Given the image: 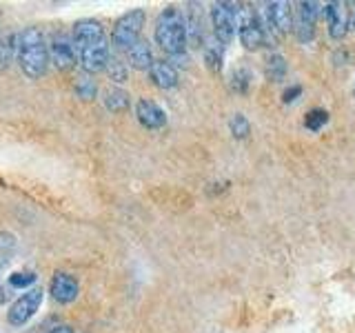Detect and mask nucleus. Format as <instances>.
<instances>
[{
	"instance_id": "obj_12",
	"label": "nucleus",
	"mask_w": 355,
	"mask_h": 333,
	"mask_svg": "<svg viewBox=\"0 0 355 333\" xmlns=\"http://www.w3.org/2000/svg\"><path fill=\"white\" fill-rule=\"evenodd\" d=\"M136 118H138V122H140L144 129H162L166 125L164 109L158 103L149 100V98L138 100V105H136Z\"/></svg>"
},
{
	"instance_id": "obj_27",
	"label": "nucleus",
	"mask_w": 355,
	"mask_h": 333,
	"mask_svg": "<svg viewBox=\"0 0 355 333\" xmlns=\"http://www.w3.org/2000/svg\"><path fill=\"white\" fill-rule=\"evenodd\" d=\"M302 94V87L300 85H291L288 89H284V94H282V100L288 105V103H293V100H297V96Z\"/></svg>"
},
{
	"instance_id": "obj_9",
	"label": "nucleus",
	"mask_w": 355,
	"mask_h": 333,
	"mask_svg": "<svg viewBox=\"0 0 355 333\" xmlns=\"http://www.w3.org/2000/svg\"><path fill=\"white\" fill-rule=\"evenodd\" d=\"M320 16V5L318 3H297L295 9V18H293V31L295 38L300 42H311L315 36V22Z\"/></svg>"
},
{
	"instance_id": "obj_5",
	"label": "nucleus",
	"mask_w": 355,
	"mask_h": 333,
	"mask_svg": "<svg viewBox=\"0 0 355 333\" xmlns=\"http://www.w3.org/2000/svg\"><path fill=\"white\" fill-rule=\"evenodd\" d=\"M238 33H240L242 47L249 51L262 49L266 40H269V36H266V27L262 25L260 16L247 7H242V11L238 9Z\"/></svg>"
},
{
	"instance_id": "obj_8",
	"label": "nucleus",
	"mask_w": 355,
	"mask_h": 333,
	"mask_svg": "<svg viewBox=\"0 0 355 333\" xmlns=\"http://www.w3.org/2000/svg\"><path fill=\"white\" fill-rule=\"evenodd\" d=\"M49 62L58 71H69V69H73L78 58H76V49H73L71 36H67V33H62V31L53 33L51 42H49Z\"/></svg>"
},
{
	"instance_id": "obj_14",
	"label": "nucleus",
	"mask_w": 355,
	"mask_h": 333,
	"mask_svg": "<svg viewBox=\"0 0 355 333\" xmlns=\"http://www.w3.org/2000/svg\"><path fill=\"white\" fill-rule=\"evenodd\" d=\"M149 78H151V83L160 89H173L178 87V80H180L175 65L169 60H155L149 69Z\"/></svg>"
},
{
	"instance_id": "obj_13",
	"label": "nucleus",
	"mask_w": 355,
	"mask_h": 333,
	"mask_svg": "<svg viewBox=\"0 0 355 333\" xmlns=\"http://www.w3.org/2000/svg\"><path fill=\"white\" fill-rule=\"evenodd\" d=\"M324 18H327L331 38L340 40V38L347 36V31L351 27V18L347 16V9H344L342 3H329L324 7Z\"/></svg>"
},
{
	"instance_id": "obj_11",
	"label": "nucleus",
	"mask_w": 355,
	"mask_h": 333,
	"mask_svg": "<svg viewBox=\"0 0 355 333\" xmlns=\"http://www.w3.org/2000/svg\"><path fill=\"white\" fill-rule=\"evenodd\" d=\"M80 293V284L78 280L71 275V273H64V271H58L53 273L51 278V296L55 302L60 305H71L73 300Z\"/></svg>"
},
{
	"instance_id": "obj_2",
	"label": "nucleus",
	"mask_w": 355,
	"mask_h": 333,
	"mask_svg": "<svg viewBox=\"0 0 355 333\" xmlns=\"http://www.w3.org/2000/svg\"><path fill=\"white\" fill-rule=\"evenodd\" d=\"M16 60L20 71L38 80L49 69V44L38 27H27L16 38Z\"/></svg>"
},
{
	"instance_id": "obj_22",
	"label": "nucleus",
	"mask_w": 355,
	"mask_h": 333,
	"mask_svg": "<svg viewBox=\"0 0 355 333\" xmlns=\"http://www.w3.org/2000/svg\"><path fill=\"white\" fill-rule=\"evenodd\" d=\"M251 85V71L247 67H238L236 71L231 74V89L236 94H244Z\"/></svg>"
},
{
	"instance_id": "obj_28",
	"label": "nucleus",
	"mask_w": 355,
	"mask_h": 333,
	"mask_svg": "<svg viewBox=\"0 0 355 333\" xmlns=\"http://www.w3.org/2000/svg\"><path fill=\"white\" fill-rule=\"evenodd\" d=\"M49 333H73V329L69 325H58V327H53Z\"/></svg>"
},
{
	"instance_id": "obj_15",
	"label": "nucleus",
	"mask_w": 355,
	"mask_h": 333,
	"mask_svg": "<svg viewBox=\"0 0 355 333\" xmlns=\"http://www.w3.org/2000/svg\"><path fill=\"white\" fill-rule=\"evenodd\" d=\"M127 60L133 69H142V71H149L151 65L155 62L153 60V53H151V47L147 40H138L133 44L131 49H127Z\"/></svg>"
},
{
	"instance_id": "obj_10",
	"label": "nucleus",
	"mask_w": 355,
	"mask_h": 333,
	"mask_svg": "<svg viewBox=\"0 0 355 333\" xmlns=\"http://www.w3.org/2000/svg\"><path fill=\"white\" fill-rule=\"evenodd\" d=\"M293 9L288 3H269L264 9V20L275 36H284L293 29Z\"/></svg>"
},
{
	"instance_id": "obj_25",
	"label": "nucleus",
	"mask_w": 355,
	"mask_h": 333,
	"mask_svg": "<svg viewBox=\"0 0 355 333\" xmlns=\"http://www.w3.org/2000/svg\"><path fill=\"white\" fill-rule=\"evenodd\" d=\"M229 127H231V133L236 136L238 140L240 138H247L249 133H251V125H249V120L244 118L242 114H236L231 118V122H229Z\"/></svg>"
},
{
	"instance_id": "obj_17",
	"label": "nucleus",
	"mask_w": 355,
	"mask_h": 333,
	"mask_svg": "<svg viewBox=\"0 0 355 333\" xmlns=\"http://www.w3.org/2000/svg\"><path fill=\"white\" fill-rule=\"evenodd\" d=\"M286 60H284V56L280 53H271V56H266V62H264V76L269 78L271 83H280L282 78L286 76Z\"/></svg>"
},
{
	"instance_id": "obj_18",
	"label": "nucleus",
	"mask_w": 355,
	"mask_h": 333,
	"mask_svg": "<svg viewBox=\"0 0 355 333\" xmlns=\"http://www.w3.org/2000/svg\"><path fill=\"white\" fill-rule=\"evenodd\" d=\"M16 251V236L9 231H0V271L9 264Z\"/></svg>"
},
{
	"instance_id": "obj_26",
	"label": "nucleus",
	"mask_w": 355,
	"mask_h": 333,
	"mask_svg": "<svg viewBox=\"0 0 355 333\" xmlns=\"http://www.w3.org/2000/svg\"><path fill=\"white\" fill-rule=\"evenodd\" d=\"M107 71H109L111 80H114V83H125L127 80V67H125V62H120L118 58H114V56H111L109 62H107Z\"/></svg>"
},
{
	"instance_id": "obj_23",
	"label": "nucleus",
	"mask_w": 355,
	"mask_h": 333,
	"mask_svg": "<svg viewBox=\"0 0 355 333\" xmlns=\"http://www.w3.org/2000/svg\"><path fill=\"white\" fill-rule=\"evenodd\" d=\"M329 122V114L324 109H311L309 114L304 116V127L309 131H320Z\"/></svg>"
},
{
	"instance_id": "obj_3",
	"label": "nucleus",
	"mask_w": 355,
	"mask_h": 333,
	"mask_svg": "<svg viewBox=\"0 0 355 333\" xmlns=\"http://www.w3.org/2000/svg\"><path fill=\"white\" fill-rule=\"evenodd\" d=\"M155 42L160 44L164 53H169L171 58L175 56H184L187 49V22L184 16L175 7H166L155 20Z\"/></svg>"
},
{
	"instance_id": "obj_20",
	"label": "nucleus",
	"mask_w": 355,
	"mask_h": 333,
	"mask_svg": "<svg viewBox=\"0 0 355 333\" xmlns=\"http://www.w3.org/2000/svg\"><path fill=\"white\" fill-rule=\"evenodd\" d=\"M73 89H76L78 98H83V100H94L96 94H98V85H96V80H94V78L89 76V74L78 76Z\"/></svg>"
},
{
	"instance_id": "obj_4",
	"label": "nucleus",
	"mask_w": 355,
	"mask_h": 333,
	"mask_svg": "<svg viewBox=\"0 0 355 333\" xmlns=\"http://www.w3.org/2000/svg\"><path fill=\"white\" fill-rule=\"evenodd\" d=\"M144 22H147V14H144V9L127 11L125 16H120L116 20L114 31H111V44H114L116 49H122V51L131 49L133 44L140 40Z\"/></svg>"
},
{
	"instance_id": "obj_21",
	"label": "nucleus",
	"mask_w": 355,
	"mask_h": 333,
	"mask_svg": "<svg viewBox=\"0 0 355 333\" xmlns=\"http://www.w3.org/2000/svg\"><path fill=\"white\" fill-rule=\"evenodd\" d=\"M16 33H9V36L0 38V69H7L11 58L16 56Z\"/></svg>"
},
{
	"instance_id": "obj_24",
	"label": "nucleus",
	"mask_w": 355,
	"mask_h": 333,
	"mask_svg": "<svg viewBox=\"0 0 355 333\" xmlns=\"http://www.w3.org/2000/svg\"><path fill=\"white\" fill-rule=\"evenodd\" d=\"M38 275L33 271H18L14 275H9V287L11 289H29L31 284H36Z\"/></svg>"
},
{
	"instance_id": "obj_19",
	"label": "nucleus",
	"mask_w": 355,
	"mask_h": 333,
	"mask_svg": "<svg viewBox=\"0 0 355 333\" xmlns=\"http://www.w3.org/2000/svg\"><path fill=\"white\" fill-rule=\"evenodd\" d=\"M222 60H225V44H220L218 40L207 44V49H205V62H207L209 69L220 71L222 69Z\"/></svg>"
},
{
	"instance_id": "obj_6",
	"label": "nucleus",
	"mask_w": 355,
	"mask_h": 333,
	"mask_svg": "<svg viewBox=\"0 0 355 333\" xmlns=\"http://www.w3.org/2000/svg\"><path fill=\"white\" fill-rule=\"evenodd\" d=\"M211 25H214L216 40L220 44H229L238 31V5L214 3V7H211Z\"/></svg>"
},
{
	"instance_id": "obj_7",
	"label": "nucleus",
	"mask_w": 355,
	"mask_h": 333,
	"mask_svg": "<svg viewBox=\"0 0 355 333\" xmlns=\"http://www.w3.org/2000/svg\"><path fill=\"white\" fill-rule=\"evenodd\" d=\"M42 298H44V291L42 287H31L27 289L25 293H22L14 305L9 307L7 311V322L11 327H22L27 325V322L36 316V311L40 309L42 305Z\"/></svg>"
},
{
	"instance_id": "obj_29",
	"label": "nucleus",
	"mask_w": 355,
	"mask_h": 333,
	"mask_svg": "<svg viewBox=\"0 0 355 333\" xmlns=\"http://www.w3.org/2000/svg\"><path fill=\"white\" fill-rule=\"evenodd\" d=\"M9 291H11V287H7V289H5V287H0V302H7L9 296H11Z\"/></svg>"
},
{
	"instance_id": "obj_1",
	"label": "nucleus",
	"mask_w": 355,
	"mask_h": 333,
	"mask_svg": "<svg viewBox=\"0 0 355 333\" xmlns=\"http://www.w3.org/2000/svg\"><path fill=\"white\" fill-rule=\"evenodd\" d=\"M73 49L78 65L83 67L85 74H98L107 69L109 62V38L105 33V27L98 20L85 18L78 20L71 31Z\"/></svg>"
},
{
	"instance_id": "obj_16",
	"label": "nucleus",
	"mask_w": 355,
	"mask_h": 333,
	"mask_svg": "<svg viewBox=\"0 0 355 333\" xmlns=\"http://www.w3.org/2000/svg\"><path fill=\"white\" fill-rule=\"evenodd\" d=\"M103 105H105L107 111H111V114H122V111L129 109L131 96L120 87H109L107 92L103 94Z\"/></svg>"
}]
</instances>
